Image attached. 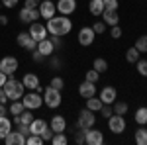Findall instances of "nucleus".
<instances>
[{
  "instance_id": "4be33fe9",
  "label": "nucleus",
  "mask_w": 147,
  "mask_h": 145,
  "mask_svg": "<svg viewBox=\"0 0 147 145\" xmlns=\"http://www.w3.org/2000/svg\"><path fill=\"white\" fill-rule=\"evenodd\" d=\"M12 132V122L6 116H0V139H4Z\"/></svg>"
},
{
  "instance_id": "5701e85b",
  "label": "nucleus",
  "mask_w": 147,
  "mask_h": 145,
  "mask_svg": "<svg viewBox=\"0 0 147 145\" xmlns=\"http://www.w3.org/2000/svg\"><path fill=\"white\" fill-rule=\"evenodd\" d=\"M47 127V122L45 120H34V122L30 123V132L35 135H41V132Z\"/></svg>"
},
{
  "instance_id": "5fc2aeb1",
  "label": "nucleus",
  "mask_w": 147,
  "mask_h": 145,
  "mask_svg": "<svg viewBox=\"0 0 147 145\" xmlns=\"http://www.w3.org/2000/svg\"><path fill=\"white\" fill-rule=\"evenodd\" d=\"M6 24H8V18L4 14H0V26H6Z\"/></svg>"
},
{
  "instance_id": "f257e3e1",
  "label": "nucleus",
  "mask_w": 147,
  "mask_h": 145,
  "mask_svg": "<svg viewBox=\"0 0 147 145\" xmlns=\"http://www.w3.org/2000/svg\"><path fill=\"white\" fill-rule=\"evenodd\" d=\"M73 30V22L69 20L67 16H53V18H49V22H47V34L51 35H67L69 32Z\"/></svg>"
},
{
  "instance_id": "603ef678",
  "label": "nucleus",
  "mask_w": 147,
  "mask_h": 145,
  "mask_svg": "<svg viewBox=\"0 0 147 145\" xmlns=\"http://www.w3.org/2000/svg\"><path fill=\"white\" fill-rule=\"evenodd\" d=\"M6 80H8V75L0 71V86H4V82H6Z\"/></svg>"
},
{
  "instance_id": "4c0bfd02",
  "label": "nucleus",
  "mask_w": 147,
  "mask_h": 145,
  "mask_svg": "<svg viewBox=\"0 0 147 145\" xmlns=\"http://www.w3.org/2000/svg\"><path fill=\"white\" fill-rule=\"evenodd\" d=\"M51 143L65 145V143H67V137H65V134H55V135H53V139H51Z\"/></svg>"
},
{
  "instance_id": "c9c22d12",
  "label": "nucleus",
  "mask_w": 147,
  "mask_h": 145,
  "mask_svg": "<svg viewBox=\"0 0 147 145\" xmlns=\"http://www.w3.org/2000/svg\"><path fill=\"white\" fill-rule=\"evenodd\" d=\"M51 86H53V88H57V90H63L65 80H63L61 77H53V78H51Z\"/></svg>"
},
{
  "instance_id": "c756f323",
  "label": "nucleus",
  "mask_w": 147,
  "mask_h": 145,
  "mask_svg": "<svg viewBox=\"0 0 147 145\" xmlns=\"http://www.w3.org/2000/svg\"><path fill=\"white\" fill-rule=\"evenodd\" d=\"M136 122L139 123V125H145L147 123V108H139V110L136 112Z\"/></svg>"
},
{
  "instance_id": "a18cd8bd",
  "label": "nucleus",
  "mask_w": 147,
  "mask_h": 145,
  "mask_svg": "<svg viewBox=\"0 0 147 145\" xmlns=\"http://www.w3.org/2000/svg\"><path fill=\"white\" fill-rule=\"evenodd\" d=\"M49 39L53 41L55 49H63V41H61V37H59V35H53V37H49Z\"/></svg>"
},
{
  "instance_id": "72a5a7b5",
  "label": "nucleus",
  "mask_w": 147,
  "mask_h": 145,
  "mask_svg": "<svg viewBox=\"0 0 147 145\" xmlns=\"http://www.w3.org/2000/svg\"><path fill=\"white\" fill-rule=\"evenodd\" d=\"M26 143H28V145H41V143H45V141L41 139V135L30 134V137H26Z\"/></svg>"
},
{
  "instance_id": "6e6552de",
  "label": "nucleus",
  "mask_w": 147,
  "mask_h": 145,
  "mask_svg": "<svg viewBox=\"0 0 147 145\" xmlns=\"http://www.w3.org/2000/svg\"><path fill=\"white\" fill-rule=\"evenodd\" d=\"M0 71L6 73L8 77L14 75V73L18 71V59H16V57H4V59L0 61Z\"/></svg>"
},
{
  "instance_id": "f3484780",
  "label": "nucleus",
  "mask_w": 147,
  "mask_h": 145,
  "mask_svg": "<svg viewBox=\"0 0 147 145\" xmlns=\"http://www.w3.org/2000/svg\"><path fill=\"white\" fill-rule=\"evenodd\" d=\"M116 96H118V92L114 86H106V88L100 90V100L102 104H114L116 102Z\"/></svg>"
},
{
  "instance_id": "f03ea898",
  "label": "nucleus",
  "mask_w": 147,
  "mask_h": 145,
  "mask_svg": "<svg viewBox=\"0 0 147 145\" xmlns=\"http://www.w3.org/2000/svg\"><path fill=\"white\" fill-rule=\"evenodd\" d=\"M4 92H6V96H8V100H20L24 96V82L22 80H16V78L8 77V80L4 82Z\"/></svg>"
},
{
  "instance_id": "423d86ee",
  "label": "nucleus",
  "mask_w": 147,
  "mask_h": 145,
  "mask_svg": "<svg viewBox=\"0 0 147 145\" xmlns=\"http://www.w3.org/2000/svg\"><path fill=\"white\" fill-rule=\"evenodd\" d=\"M16 41H18V45H20V47L28 49V51H35V49H37V41H35L34 37L30 35V32H22V34H18Z\"/></svg>"
},
{
  "instance_id": "20e7f679",
  "label": "nucleus",
  "mask_w": 147,
  "mask_h": 145,
  "mask_svg": "<svg viewBox=\"0 0 147 145\" xmlns=\"http://www.w3.org/2000/svg\"><path fill=\"white\" fill-rule=\"evenodd\" d=\"M94 122H96V116H94V112L88 110V108H84V110L79 112V125L80 129H90L94 127Z\"/></svg>"
},
{
  "instance_id": "ea45409f",
  "label": "nucleus",
  "mask_w": 147,
  "mask_h": 145,
  "mask_svg": "<svg viewBox=\"0 0 147 145\" xmlns=\"http://www.w3.org/2000/svg\"><path fill=\"white\" fill-rule=\"evenodd\" d=\"M104 10H118V0H102Z\"/></svg>"
},
{
  "instance_id": "8fccbe9b",
  "label": "nucleus",
  "mask_w": 147,
  "mask_h": 145,
  "mask_svg": "<svg viewBox=\"0 0 147 145\" xmlns=\"http://www.w3.org/2000/svg\"><path fill=\"white\" fill-rule=\"evenodd\" d=\"M32 57H34V61H37V63H39V61H43V55H41L37 49H35V51H32Z\"/></svg>"
},
{
  "instance_id": "dca6fc26",
  "label": "nucleus",
  "mask_w": 147,
  "mask_h": 145,
  "mask_svg": "<svg viewBox=\"0 0 147 145\" xmlns=\"http://www.w3.org/2000/svg\"><path fill=\"white\" fill-rule=\"evenodd\" d=\"M37 51H39L43 57H49L53 51H55V45H53V41H51L49 37H45V39L37 41Z\"/></svg>"
},
{
  "instance_id": "6ab92c4d",
  "label": "nucleus",
  "mask_w": 147,
  "mask_h": 145,
  "mask_svg": "<svg viewBox=\"0 0 147 145\" xmlns=\"http://www.w3.org/2000/svg\"><path fill=\"white\" fill-rule=\"evenodd\" d=\"M4 141H6V145H24L26 143V135H22L16 129V132H10V134L6 135Z\"/></svg>"
},
{
  "instance_id": "58836bf2",
  "label": "nucleus",
  "mask_w": 147,
  "mask_h": 145,
  "mask_svg": "<svg viewBox=\"0 0 147 145\" xmlns=\"http://www.w3.org/2000/svg\"><path fill=\"white\" fill-rule=\"evenodd\" d=\"M53 135H55V132H53L51 127H45V129L41 132V139H43V141H51V139H53Z\"/></svg>"
},
{
  "instance_id": "2eb2a0df",
  "label": "nucleus",
  "mask_w": 147,
  "mask_h": 145,
  "mask_svg": "<svg viewBox=\"0 0 147 145\" xmlns=\"http://www.w3.org/2000/svg\"><path fill=\"white\" fill-rule=\"evenodd\" d=\"M79 94L82 98H90V96H96V82H88L84 80L79 86Z\"/></svg>"
},
{
  "instance_id": "e433bc0d",
  "label": "nucleus",
  "mask_w": 147,
  "mask_h": 145,
  "mask_svg": "<svg viewBox=\"0 0 147 145\" xmlns=\"http://www.w3.org/2000/svg\"><path fill=\"white\" fill-rule=\"evenodd\" d=\"M136 65H137V73L141 77H147V61H136Z\"/></svg>"
},
{
  "instance_id": "ddd939ff",
  "label": "nucleus",
  "mask_w": 147,
  "mask_h": 145,
  "mask_svg": "<svg viewBox=\"0 0 147 145\" xmlns=\"http://www.w3.org/2000/svg\"><path fill=\"white\" fill-rule=\"evenodd\" d=\"M84 139H86V143L88 145H102L104 143V135H102V132H98V129H86V135H84Z\"/></svg>"
},
{
  "instance_id": "49530a36",
  "label": "nucleus",
  "mask_w": 147,
  "mask_h": 145,
  "mask_svg": "<svg viewBox=\"0 0 147 145\" xmlns=\"http://www.w3.org/2000/svg\"><path fill=\"white\" fill-rule=\"evenodd\" d=\"M110 35H112L114 39H118V37L122 35V30H120V26H112V32H110Z\"/></svg>"
},
{
  "instance_id": "412c9836",
  "label": "nucleus",
  "mask_w": 147,
  "mask_h": 145,
  "mask_svg": "<svg viewBox=\"0 0 147 145\" xmlns=\"http://www.w3.org/2000/svg\"><path fill=\"white\" fill-rule=\"evenodd\" d=\"M102 18H104V24H108V26H118V22H120L118 10H104Z\"/></svg>"
},
{
  "instance_id": "bb28decb",
  "label": "nucleus",
  "mask_w": 147,
  "mask_h": 145,
  "mask_svg": "<svg viewBox=\"0 0 147 145\" xmlns=\"http://www.w3.org/2000/svg\"><path fill=\"white\" fill-rule=\"evenodd\" d=\"M92 69L98 71V73H106V71H108V63H106V59H94Z\"/></svg>"
},
{
  "instance_id": "3c124183",
  "label": "nucleus",
  "mask_w": 147,
  "mask_h": 145,
  "mask_svg": "<svg viewBox=\"0 0 147 145\" xmlns=\"http://www.w3.org/2000/svg\"><path fill=\"white\" fill-rule=\"evenodd\" d=\"M59 67H61V61L53 57V59H51V69H55V71H57V69H59Z\"/></svg>"
},
{
  "instance_id": "1a4fd4ad",
  "label": "nucleus",
  "mask_w": 147,
  "mask_h": 145,
  "mask_svg": "<svg viewBox=\"0 0 147 145\" xmlns=\"http://www.w3.org/2000/svg\"><path fill=\"white\" fill-rule=\"evenodd\" d=\"M39 16L41 18H45V20H49V18H53L57 12V6L51 2V0H43V2H39Z\"/></svg>"
},
{
  "instance_id": "0eeeda50",
  "label": "nucleus",
  "mask_w": 147,
  "mask_h": 145,
  "mask_svg": "<svg viewBox=\"0 0 147 145\" xmlns=\"http://www.w3.org/2000/svg\"><path fill=\"white\" fill-rule=\"evenodd\" d=\"M108 127H110V132L112 134H122L125 132V120L124 116H120V114H114L108 118Z\"/></svg>"
},
{
  "instance_id": "f8f14e48",
  "label": "nucleus",
  "mask_w": 147,
  "mask_h": 145,
  "mask_svg": "<svg viewBox=\"0 0 147 145\" xmlns=\"http://www.w3.org/2000/svg\"><path fill=\"white\" fill-rule=\"evenodd\" d=\"M79 43L84 45V47L94 43V30L92 28H82L79 32Z\"/></svg>"
},
{
  "instance_id": "9d476101",
  "label": "nucleus",
  "mask_w": 147,
  "mask_h": 145,
  "mask_svg": "<svg viewBox=\"0 0 147 145\" xmlns=\"http://www.w3.org/2000/svg\"><path fill=\"white\" fill-rule=\"evenodd\" d=\"M18 16H20V20H22L24 24H32L39 18V10H37V8H26V6H24Z\"/></svg>"
},
{
  "instance_id": "c85d7f7f",
  "label": "nucleus",
  "mask_w": 147,
  "mask_h": 145,
  "mask_svg": "<svg viewBox=\"0 0 147 145\" xmlns=\"http://www.w3.org/2000/svg\"><path fill=\"white\" fill-rule=\"evenodd\" d=\"M125 61H127V63H136V61H139V51H137L136 47H131V49L125 51Z\"/></svg>"
},
{
  "instance_id": "37998d69",
  "label": "nucleus",
  "mask_w": 147,
  "mask_h": 145,
  "mask_svg": "<svg viewBox=\"0 0 147 145\" xmlns=\"http://www.w3.org/2000/svg\"><path fill=\"white\" fill-rule=\"evenodd\" d=\"M92 30H94V34H104L106 32V24L104 22H96L92 26Z\"/></svg>"
},
{
  "instance_id": "cd10ccee",
  "label": "nucleus",
  "mask_w": 147,
  "mask_h": 145,
  "mask_svg": "<svg viewBox=\"0 0 147 145\" xmlns=\"http://www.w3.org/2000/svg\"><path fill=\"white\" fill-rule=\"evenodd\" d=\"M136 47L139 53H147V35H141V37H137V41H136Z\"/></svg>"
},
{
  "instance_id": "09e8293b",
  "label": "nucleus",
  "mask_w": 147,
  "mask_h": 145,
  "mask_svg": "<svg viewBox=\"0 0 147 145\" xmlns=\"http://www.w3.org/2000/svg\"><path fill=\"white\" fill-rule=\"evenodd\" d=\"M2 2V6H6V8H14L16 4H18V0H0Z\"/></svg>"
},
{
  "instance_id": "473e14b6",
  "label": "nucleus",
  "mask_w": 147,
  "mask_h": 145,
  "mask_svg": "<svg viewBox=\"0 0 147 145\" xmlns=\"http://www.w3.org/2000/svg\"><path fill=\"white\" fill-rule=\"evenodd\" d=\"M114 114H120V116H124L125 112H127V104L125 102H114Z\"/></svg>"
},
{
  "instance_id": "4468645a",
  "label": "nucleus",
  "mask_w": 147,
  "mask_h": 145,
  "mask_svg": "<svg viewBox=\"0 0 147 145\" xmlns=\"http://www.w3.org/2000/svg\"><path fill=\"white\" fill-rule=\"evenodd\" d=\"M55 6H57V10L61 12L63 16H69V14H73V12H75L77 2H75V0H59Z\"/></svg>"
},
{
  "instance_id": "864d4df0",
  "label": "nucleus",
  "mask_w": 147,
  "mask_h": 145,
  "mask_svg": "<svg viewBox=\"0 0 147 145\" xmlns=\"http://www.w3.org/2000/svg\"><path fill=\"white\" fill-rule=\"evenodd\" d=\"M6 100H8V96H6V92H4V88L0 86V102L4 104V102H6Z\"/></svg>"
},
{
  "instance_id": "a19ab883",
  "label": "nucleus",
  "mask_w": 147,
  "mask_h": 145,
  "mask_svg": "<svg viewBox=\"0 0 147 145\" xmlns=\"http://www.w3.org/2000/svg\"><path fill=\"white\" fill-rule=\"evenodd\" d=\"M98 112H100V114L104 116V118H110V116L114 114V110L110 108V104H102V108H100Z\"/></svg>"
},
{
  "instance_id": "b1692460",
  "label": "nucleus",
  "mask_w": 147,
  "mask_h": 145,
  "mask_svg": "<svg viewBox=\"0 0 147 145\" xmlns=\"http://www.w3.org/2000/svg\"><path fill=\"white\" fill-rule=\"evenodd\" d=\"M88 12H90L92 16H100L102 12H104V2H102V0H90Z\"/></svg>"
},
{
  "instance_id": "79ce46f5",
  "label": "nucleus",
  "mask_w": 147,
  "mask_h": 145,
  "mask_svg": "<svg viewBox=\"0 0 147 145\" xmlns=\"http://www.w3.org/2000/svg\"><path fill=\"white\" fill-rule=\"evenodd\" d=\"M84 135H86V129H80V132H77V134H75V141H77V143H86V139H84Z\"/></svg>"
},
{
  "instance_id": "7ed1b4c3",
  "label": "nucleus",
  "mask_w": 147,
  "mask_h": 145,
  "mask_svg": "<svg viewBox=\"0 0 147 145\" xmlns=\"http://www.w3.org/2000/svg\"><path fill=\"white\" fill-rule=\"evenodd\" d=\"M43 104H47V108H59L61 104V90L47 86L43 90Z\"/></svg>"
},
{
  "instance_id": "f704fd0d",
  "label": "nucleus",
  "mask_w": 147,
  "mask_h": 145,
  "mask_svg": "<svg viewBox=\"0 0 147 145\" xmlns=\"http://www.w3.org/2000/svg\"><path fill=\"white\" fill-rule=\"evenodd\" d=\"M98 78H100V73L98 71H94V69L86 71V80L88 82H98Z\"/></svg>"
},
{
  "instance_id": "2f4dec72",
  "label": "nucleus",
  "mask_w": 147,
  "mask_h": 145,
  "mask_svg": "<svg viewBox=\"0 0 147 145\" xmlns=\"http://www.w3.org/2000/svg\"><path fill=\"white\" fill-rule=\"evenodd\" d=\"M32 122H34V116H32V110H28V108H26V110H24L22 114H20V123H28V125H30Z\"/></svg>"
},
{
  "instance_id": "7c9ffc66",
  "label": "nucleus",
  "mask_w": 147,
  "mask_h": 145,
  "mask_svg": "<svg viewBox=\"0 0 147 145\" xmlns=\"http://www.w3.org/2000/svg\"><path fill=\"white\" fill-rule=\"evenodd\" d=\"M24 110H26V108H24V104H22V102L14 100V102H12V106H10V110H8V112H10L12 116H18V114H22Z\"/></svg>"
},
{
  "instance_id": "6e6d98bb",
  "label": "nucleus",
  "mask_w": 147,
  "mask_h": 145,
  "mask_svg": "<svg viewBox=\"0 0 147 145\" xmlns=\"http://www.w3.org/2000/svg\"><path fill=\"white\" fill-rule=\"evenodd\" d=\"M6 106H4V104H2V102H0V116H6Z\"/></svg>"
},
{
  "instance_id": "de8ad7c7",
  "label": "nucleus",
  "mask_w": 147,
  "mask_h": 145,
  "mask_svg": "<svg viewBox=\"0 0 147 145\" xmlns=\"http://www.w3.org/2000/svg\"><path fill=\"white\" fill-rule=\"evenodd\" d=\"M41 0H26V8H37Z\"/></svg>"
},
{
  "instance_id": "393cba45",
  "label": "nucleus",
  "mask_w": 147,
  "mask_h": 145,
  "mask_svg": "<svg viewBox=\"0 0 147 145\" xmlns=\"http://www.w3.org/2000/svg\"><path fill=\"white\" fill-rule=\"evenodd\" d=\"M86 108L92 112H98L102 108V100L96 98V96H90V98H86Z\"/></svg>"
},
{
  "instance_id": "a878e982",
  "label": "nucleus",
  "mask_w": 147,
  "mask_h": 145,
  "mask_svg": "<svg viewBox=\"0 0 147 145\" xmlns=\"http://www.w3.org/2000/svg\"><path fill=\"white\" fill-rule=\"evenodd\" d=\"M136 143L137 145H147V129L145 127H139L136 132Z\"/></svg>"
},
{
  "instance_id": "aec40b11",
  "label": "nucleus",
  "mask_w": 147,
  "mask_h": 145,
  "mask_svg": "<svg viewBox=\"0 0 147 145\" xmlns=\"http://www.w3.org/2000/svg\"><path fill=\"white\" fill-rule=\"evenodd\" d=\"M22 82H24V88H30V90H35L39 86V78H37V75H34V73L24 75Z\"/></svg>"
},
{
  "instance_id": "a211bd4d",
  "label": "nucleus",
  "mask_w": 147,
  "mask_h": 145,
  "mask_svg": "<svg viewBox=\"0 0 147 145\" xmlns=\"http://www.w3.org/2000/svg\"><path fill=\"white\" fill-rule=\"evenodd\" d=\"M49 127H51L55 134H63V132H65V127H67V122H65V118H63V116H53V118H51V122H49Z\"/></svg>"
},
{
  "instance_id": "9b49d317",
  "label": "nucleus",
  "mask_w": 147,
  "mask_h": 145,
  "mask_svg": "<svg viewBox=\"0 0 147 145\" xmlns=\"http://www.w3.org/2000/svg\"><path fill=\"white\" fill-rule=\"evenodd\" d=\"M30 35L34 37L35 41H41V39L47 37V28L43 26V24H39V22H34L32 28H30Z\"/></svg>"
},
{
  "instance_id": "c03bdc74",
  "label": "nucleus",
  "mask_w": 147,
  "mask_h": 145,
  "mask_svg": "<svg viewBox=\"0 0 147 145\" xmlns=\"http://www.w3.org/2000/svg\"><path fill=\"white\" fill-rule=\"evenodd\" d=\"M18 132H20L22 135H30V134H32V132H30V125H28V123H18Z\"/></svg>"
},
{
  "instance_id": "39448f33",
  "label": "nucleus",
  "mask_w": 147,
  "mask_h": 145,
  "mask_svg": "<svg viewBox=\"0 0 147 145\" xmlns=\"http://www.w3.org/2000/svg\"><path fill=\"white\" fill-rule=\"evenodd\" d=\"M24 100V108H28V110H37L39 106H43V98L39 96V92H30V94H26V96H22Z\"/></svg>"
}]
</instances>
